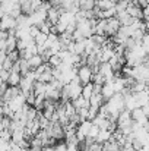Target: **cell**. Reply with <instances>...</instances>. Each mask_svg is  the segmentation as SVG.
<instances>
[{
    "label": "cell",
    "mask_w": 149,
    "mask_h": 151,
    "mask_svg": "<svg viewBox=\"0 0 149 151\" xmlns=\"http://www.w3.org/2000/svg\"><path fill=\"white\" fill-rule=\"evenodd\" d=\"M105 107L110 113V119L117 122V117L118 114L126 109L124 107V96L121 93H115L113 97H110L108 100L105 101Z\"/></svg>",
    "instance_id": "1"
},
{
    "label": "cell",
    "mask_w": 149,
    "mask_h": 151,
    "mask_svg": "<svg viewBox=\"0 0 149 151\" xmlns=\"http://www.w3.org/2000/svg\"><path fill=\"white\" fill-rule=\"evenodd\" d=\"M92 76H94V70L88 65H82V66L78 68V78H79L82 85L92 82Z\"/></svg>",
    "instance_id": "2"
},
{
    "label": "cell",
    "mask_w": 149,
    "mask_h": 151,
    "mask_svg": "<svg viewBox=\"0 0 149 151\" xmlns=\"http://www.w3.org/2000/svg\"><path fill=\"white\" fill-rule=\"evenodd\" d=\"M91 128H92V120H88V119H86V120H82V122L76 126V137H78L79 142L83 141V139L88 137Z\"/></svg>",
    "instance_id": "3"
},
{
    "label": "cell",
    "mask_w": 149,
    "mask_h": 151,
    "mask_svg": "<svg viewBox=\"0 0 149 151\" xmlns=\"http://www.w3.org/2000/svg\"><path fill=\"white\" fill-rule=\"evenodd\" d=\"M120 27H121V24H120V21L115 18V16H113V18H110V19H107V27H105V37H114L115 34H117V31L120 29Z\"/></svg>",
    "instance_id": "4"
},
{
    "label": "cell",
    "mask_w": 149,
    "mask_h": 151,
    "mask_svg": "<svg viewBox=\"0 0 149 151\" xmlns=\"http://www.w3.org/2000/svg\"><path fill=\"white\" fill-rule=\"evenodd\" d=\"M126 12L135 19H143V7L136 3V0H130Z\"/></svg>",
    "instance_id": "5"
},
{
    "label": "cell",
    "mask_w": 149,
    "mask_h": 151,
    "mask_svg": "<svg viewBox=\"0 0 149 151\" xmlns=\"http://www.w3.org/2000/svg\"><path fill=\"white\" fill-rule=\"evenodd\" d=\"M26 103V99H25V96L22 94V91L16 96V97H13L10 101H7L6 104L9 106V109L15 113V111H18V110H21L22 107H24V104Z\"/></svg>",
    "instance_id": "6"
},
{
    "label": "cell",
    "mask_w": 149,
    "mask_h": 151,
    "mask_svg": "<svg viewBox=\"0 0 149 151\" xmlns=\"http://www.w3.org/2000/svg\"><path fill=\"white\" fill-rule=\"evenodd\" d=\"M29 18H31V22H32V25H35V27H41L46 21H47V10H43V9H37L32 15H29Z\"/></svg>",
    "instance_id": "7"
},
{
    "label": "cell",
    "mask_w": 149,
    "mask_h": 151,
    "mask_svg": "<svg viewBox=\"0 0 149 151\" xmlns=\"http://www.w3.org/2000/svg\"><path fill=\"white\" fill-rule=\"evenodd\" d=\"M130 113H132V119H133V122H136V123L140 125V126H143L145 123H148L149 122V117L145 114V111H143L142 107H138V109L132 110Z\"/></svg>",
    "instance_id": "8"
},
{
    "label": "cell",
    "mask_w": 149,
    "mask_h": 151,
    "mask_svg": "<svg viewBox=\"0 0 149 151\" xmlns=\"http://www.w3.org/2000/svg\"><path fill=\"white\" fill-rule=\"evenodd\" d=\"M18 27L16 24V18L10 16V15H4L0 19V29L1 31H9V29H15Z\"/></svg>",
    "instance_id": "9"
},
{
    "label": "cell",
    "mask_w": 149,
    "mask_h": 151,
    "mask_svg": "<svg viewBox=\"0 0 149 151\" xmlns=\"http://www.w3.org/2000/svg\"><path fill=\"white\" fill-rule=\"evenodd\" d=\"M98 72L107 81H111V79L115 76V73H114V70H113V68H111V65H110L108 62H101V63H99Z\"/></svg>",
    "instance_id": "10"
},
{
    "label": "cell",
    "mask_w": 149,
    "mask_h": 151,
    "mask_svg": "<svg viewBox=\"0 0 149 151\" xmlns=\"http://www.w3.org/2000/svg\"><path fill=\"white\" fill-rule=\"evenodd\" d=\"M61 15V9L60 7H56V6H51L47 12V21H48L51 25H56L58 22V18Z\"/></svg>",
    "instance_id": "11"
},
{
    "label": "cell",
    "mask_w": 149,
    "mask_h": 151,
    "mask_svg": "<svg viewBox=\"0 0 149 151\" xmlns=\"http://www.w3.org/2000/svg\"><path fill=\"white\" fill-rule=\"evenodd\" d=\"M111 122H114V120H111V119H108V117H105V116H102L99 113H98V116L92 120V123L95 126H98L99 129H108L110 125H111Z\"/></svg>",
    "instance_id": "12"
},
{
    "label": "cell",
    "mask_w": 149,
    "mask_h": 151,
    "mask_svg": "<svg viewBox=\"0 0 149 151\" xmlns=\"http://www.w3.org/2000/svg\"><path fill=\"white\" fill-rule=\"evenodd\" d=\"M101 94H102V97L105 99V101L115 94V91H114V85H113V79H111V81H107V82L101 87Z\"/></svg>",
    "instance_id": "13"
},
{
    "label": "cell",
    "mask_w": 149,
    "mask_h": 151,
    "mask_svg": "<svg viewBox=\"0 0 149 151\" xmlns=\"http://www.w3.org/2000/svg\"><path fill=\"white\" fill-rule=\"evenodd\" d=\"M21 93V88L19 87H12V85H7V88H6V91H4V96H3V103H7V101H10L13 97H16L18 94Z\"/></svg>",
    "instance_id": "14"
},
{
    "label": "cell",
    "mask_w": 149,
    "mask_h": 151,
    "mask_svg": "<svg viewBox=\"0 0 149 151\" xmlns=\"http://www.w3.org/2000/svg\"><path fill=\"white\" fill-rule=\"evenodd\" d=\"M104 103H105V99L102 97L101 93H94L89 99V106H92V107H98L99 109Z\"/></svg>",
    "instance_id": "15"
},
{
    "label": "cell",
    "mask_w": 149,
    "mask_h": 151,
    "mask_svg": "<svg viewBox=\"0 0 149 151\" xmlns=\"http://www.w3.org/2000/svg\"><path fill=\"white\" fill-rule=\"evenodd\" d=\"M21 79H22V75H21L19 72H13V70H10V75H9V79H7V85L19 87Z\"/></svg>",
    "instance_id": "16"
},
{
    "label": "cell",
    "mask_w": 149,
    "mask_h": 151,
    "mask_svg": "<svg viewBox=\"0 0 149 151\" xmlns=\"http://www.w3.org/2000/svg\"><path fill=\"white\" fill-rule=\"evenodd\" d=\"M111 138H113V132H110L108 129H101L95 141L99 142V144H105V142H107V141H110Z\"/></svg>",
    "instance_id": "17"
},
{
    "label": "cell",
    "mask_w": 149,
    "mask_h": 151,
    "mask_svg": "<svg viewBox=\"0 0 149 151\" xmlns=\"http://www.w3.org/2000/svg\"><path fill=\"white\" fill-rule=\"evenodd\" d=\"M28 63H29V68L35 70L38 66H41V65L44 63V60H43V57H41L40 54H34V56H31V57L28 59Z\"/></svg>",
    "instance_id": "18"
},
{
    "label": "cell",
    "mask_w": 149,
    "mask_h": 151,
    "mask_svg": "<svg viewBox=\"0 0 149 151\" xmlns=\"http://www.w3.org/2000/svg\"><path fill=\"white\" fill-rule=\"evenodd\" d=\"M70 101L73 103V106H75V109H76V110H79V109H85V107H89V100L83 99L82 96H79L78 99L70 100Z\"/></svg>",
    "instance_id": "19"
},
{
    "label": "cell",
    "mask_w": 149,
    "mask_h": 151,
    "mask_svg": "<svg viewBox=\"0 0 149 151\" xmlns=\"http://www.w3.org/2000/svg\"><path fill=\"white\" fill-rule=\"evenodd\" d=\"M97 6V0H79L81 10H92Z\"/></svg>",
    "instance_id": "20"
},
{
    "label": "cell",
    "mask_w": 149,
    "mask_h": 151,
    "mask_svg": "<svg viewBox=\"0 0 149 151\" xmlns=\"http://www.w3.org/2000/svg\"><path fill=\"white\" fill-rule=\"evenodd\" d=\"M92 94H94V84H92V82L82 85V97H83V99L89 100Z\"/></svg>",
    "instance_id": "21"
},
{
    "label": "cell",
    "mask_w": 149,
    "mask_h": 151,
    "mask_svg": "<svg viewBox=\"0 0 149 151\" xmlns=\"http://www.w3.org/2000/svg\"><path fill=\"white\" fill-rule=\"evenodd\" d=\"M16 44H18V38H16L15 35H9L7 40H6V53L18 50V49H16Z\"/></svg>",
    "instance_id": "22"
},
{
    "label": "cell",
    "mask_w": 149,
    "mask_h": 151,
    "mask_svg": "<svg viewBox=\"0 0 149 151\" xmlns=\"http://www.w3.org/2000/svg\"><path fill=\"white\" fill-rule=\"evenodd\" d=\"M47 37H48V35L44 34V32H41V31L34 37V41H35V44L38 46V50H40L41 47H44V44H46V41H47Z\"/></svg>",
    "instance_id": "23"
},
{
    "label": "cell",
    "mask_w": 149,
    "mask_h": 151,
    "mask_svg": "<svg viewBox=\"0 0 149 151\" xmlns=\"http://www.w3.org/2000/svg\"><path fill=\"white\" fill-rule=\"evenodd\" d=\"M18 63H19V68H21V75L24 76V75H26L29 70H31V68H29V63H28V60L26 59H19L18 60Z\"/></svg>",
    "instance_id": "24"
},
{
    "label": "cell",
    "mask_w": 149,
    "mask_h": 151,
    "mask_svg": "<svg viewBox=\"0 0 149 151\" xmlns=\"http://www.w3.org/2000/svg\"><path fill=\"white\" fill-rule=\"evenodd\" d=\"M127 6H129V0H118L117 3H115V15L117 13H121V12H126V9H127Z\"/></svg>",
    "instance_id": "25"
},
{
    "label": "cell",
    "mask_w": 149,
    "mask_h": 151,
    "mask_svg": "<svg viewBox=\"0 0 149 151\" xmlns=\"http://www.w3.org/2000/svg\"><path fill=\"white\" fill-rule=\"evenodd\" d=\"M48 63H50V66H51V68H57V66L61 63V57L58 56V53H57V54H53V56L50 57Z\"/></svg>",
    "instance_id": "26"
},
{
    "label": "cell",
    "mask_w": 149,
    "mask_h": 151,
    "mask_svg": "<svg viewBox=\"0 0 149 151\" xmlns=\"http://www.w3.org/2000/svg\"><path fill=\"white\" fill-rule=\"evenodd\" d=\"M99 131H101V129H99L98 126H95V125L92 123V128H91V131H89V134H88V137H86V138H89V139L95 141V139H97V137H98Z\"/></svg>",
    "instance_id": "27"
},
{
    "label": "cell",
    "mask_w": 149,
    "mask_h": 151,
    "mask_svg": "<svg viewBox=\"0 0 149 151\" xmlns=\"http://www.w3.org/2000/svg\"><path fill=\"white\" fill-rule=\"evenodd\" d=\"M98 113H99L98 107H92V106H89V109H88V120H94V119L98 116Z\"/></svg>",
    "instance_id": "28"
},
{
    "label": "cell",
    "mask_w": 149,
    "mask_h": 151,
    "mask_svg": "<svg viewBox=\"0 0 149 151\" xmlns=\"http://www.w3.org/2000/svg\"><path fill=\"white\" fill-rule=\"evenodd\" d=\"M140 44H142V47H143L145 53H146V54H149V34H148V32L143 35V38H142Z\"/></svg>",
    "instance_id": "29"
},
{
    "label": "cell",
    "mask_w": 149,
    "mask_h": 151,
    "mask_svg": "<svg viewBox=\"0 0 149 151\" xmlns=\"http://www.w3.org/2000/svg\"><path fill=\"white\" fill-rule=\"evenodd\" d=\"M7 57H9V59H10L13 63H15V62H18V60L21 59V56H19V51H18V50L9 51V53H7Z\"/></svg>",
    "instance_id": "30"
},
{
    "label": "cell",
    "mask_w": 149,
    "mask_h": 151,
    "mask_svg": "<svg viewBox=\"0 0 149 151\" xmlns=\"http://www.w3.org/2000/svg\"><path fill=\"white\" fill-rule=\"evenodd\" d=\"M9 75H10V70H6V69L0 68V78H1L4 82H7V79H9Z\"/></svg>",
    "instance_id": "31"
},
{
    "label": "cell",
    "mask_w": 149,
    "mask_h": 151,
    "mask_svg": "<svg viewBox=\"0 0 149 151\" xmlns=\"http://www.w3.org/2000/svg\"><path fill=\"white\" fill-rule=\"evenodd\" d=\"M12 66H13V62L9 59V57H6V60H4V63H3V69H6V70H10L12 69Z\"/></svg>",
    "instance_id": "32"
},
{
    "label": "cell",
    "mask_w": 149,
    "mask_h": 151,
    "mask_svg": "<svg viewBox=\"0 0 149 151\" xmlns=\"http://www.w3.org/2000/svg\"><path fill=\"white\" fill-rule=\"evenodd\" d=\"M31 1V4H32V7L37 10V9H40V6H41V3H43V0H29Z\"/></svg>",
    "instance_id": "33"
},
{
    "label": "cell",
    "mask_w": 149,
    "mask_h": 151,
    "mask_svg": "<svg viewBox=\"0 0 149 151\" xmlns=\"http://www.w3.org/2000/svg\"><path fill=\"white\" fill-rule=\"evenodd\" d=\"M6 57H7V53H6V51H0V68L3 66V63H4Z\"/></svg>",
    "instance_id": "34"
},
{
    "label": "cell",
    "mask_w": 149,
    "mask_h": 151,
    "mask_svg": "<svg viewBox=\"0 0 149 151\" xmlns=\"http://www.w3.org/2000/svg\"><path fill=\"white\" fill-rule=\"evenodd\" d=\"M41 148H43V147H29L28 151H41Z\"/></svg>",
    "instance_id": "35"
},
{
    "label": "cell",
    "mask_w": 149,
    "mask_h": 151,
    "mask_svg": "<svg viewBox=\"0 0 149 151\" xmlns=\"http://www.w3.org/2000/svg\"><path fill=\"white\" fill-rule=\"evenodd\" d=\"M4 15H6V13H4V12H3V10H1V9H0V19H1V18H3V16H4Z\"/></svg>",
    "instance_id": "36"
},
{
    "label": "cell",
    "mask_w": 149,
    "mask_h": 151,
    "mask_svg": "<svg viewBox=\"0 0 149 151\" xmlns=\"http://www.w3.org/2000/svg\"><path fill=\"white\" fill-rule=\"evenodd\" d=\"M146 32L149 34V22H146Z\"/></svg>",
    "instance_id": "37"
},
{
    "label": "cell",
    "mask_w": 149,
    "mask_h": 151,
    "mask_svg": "<svg viewBox=\"0 0 149 151\" xmlns=\"http://www.w3.org/2000/svg\"><path fill=\"white\" fill-rule=\"evenodd\" d=\"M7 151H12V150H10V148H9V150H7Z\"/></svg>",
    "instance_id": "38"
},
{
    "label": "cell",
    "mask_w": 149,
    "mask_h": 151,
    "mask_svg": "<svg viewBox=\"0 0 149 151\" xmlns=\"http://www.w3.org/2000/svg\"><path fill=\"white\" fill-rule=\"evenodd\" d=\"M129 1H130V0H129Z\"/></svg>",
    "instance_id": "39"
}]
</instances>
